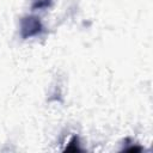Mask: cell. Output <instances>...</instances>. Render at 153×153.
I'll return each instance as SVG.
<instances>
[{"label":"cell","instance_id":"obj_1","mask_svg":"<svg viewBox=\"0 0 153 153\" xmlns=\"http://www.w3.org/2000/svg\"><path fill=\"white\" fill-rule=\"evenodd\" d=\"M44 26L41 22V19L36 16H25L20 19V26L19 32L22 38L27 39L35 36H38L43 32Z\"/></svg>","mask_w":153,"mask_h":153},{"label":"cell","instance_id":"obj_2","mask_svg":"<svg viewBox=\"0 0 153 153\" xmlns=\"http://www.w3.org/2000/svg\"><path fill=\"white\" fill-rule=\"evenodd\" d=\"M51 6V0H32V10H44Z\"/></svg>","mask_w":153,"mask_h":153}]
</instances>
